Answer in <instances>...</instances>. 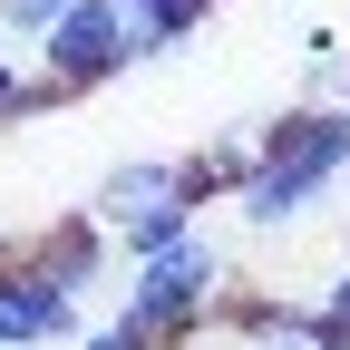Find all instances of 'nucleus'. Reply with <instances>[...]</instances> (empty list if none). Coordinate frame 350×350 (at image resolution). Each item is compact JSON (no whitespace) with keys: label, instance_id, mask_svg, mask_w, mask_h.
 Here are the masks:
<instances>
[{"label":"nucleus","instance_id":"f257e3e1","mask_svg":"<svg viewBox=\"0 0 350 350\" xmlns=\"http://www.w3.org/2000/svg\"><path fill=\"white\" fill-rule=\"evenodd\" d=\"M350 165V98H312V107H282L273 126H262V165L234 185L243 224H301Z\"/></svg>","mask_w":350,"mask_h":350},{"label":"nucleus","instance_id":"f03ea898","mask_svg":"<svg viewBox=\"0 0 350 350\" xmlns=\"http://www.w3.org/2000/svg\"><path fill=\"white\" fill-rule=\"evenodd\" d=\"M214 301H224V253H214L195 224L126 262V321H137L146 340H165V350H185L214 321Z\"/></svg>","mask_w":350,"mask_h":350},{"label":"nucleus","instance_id":"7ed1b4c3","mask_svg":"<svg viewBox=\"0 0 350 350\" xmlns=\"http://www.w3.org/2000/svg\"><path fill=\"white\" fill-rule=\"evenodd\" d=\"M195 165L185 156H126V165H107L98 175V195H88V214L117 234V253L137 262V253H156V243H175L195 224Z\"/></svg>","mask_w":350,"mask_h":350},{"label":"nucleus","instance_id":"20e7f679","mask_svg":"<svg viewBox=\"0 0 350 350\" xmlns=\"http://www.w3.org/2000/svg\"><path fill=\"white\" fill-rule=\"evenodd\" d=\"M117 68H137V10H126V0H68V10L39 29V78H49V98L107 88Z\"/></svg>","mask_w":350,"mask_h":350},{"label":"nucleus","instance_id":"39448f33","mask_svg":"<svg viewBox=\"0 0 350 350\" xmlns=\"http://www.w3.org/2000/svg\"><path fill=\"white\" fill-rule=\"evenodd\" d=\"M0 340H10V350L78 340V292H59L29 253H0Z\"/></svg>","mask_w":350,"mask_h":350},{"label":"nucleus","instance_id":"423d86ee","mask_svg":"<svg viewBox=\"0 0 350 350\" xmlns=\"http://www.w3.org/2000/svg\"><path fill=\"white\" fill-rule=\"evenodd\" d=\"M214 321H224L234 350H350V331L321 312H301V301H214Z\"/></svg>","mask_w":350,"mask_h":350},{"label":"nucleus","instance_id":"0eeeda50","mask_svg":"<svg viewBox=\"0 0 350 350\" xmlns=\"http://www.w3.org/2000/svg\"><path fill=\"white\" fill-rule=\"evenodd\" d=\"M107 243H117V234L98 224V214H68V224H49V234L29 243V262H39L59 292H78V301H88V292H98V273H107Z\"/></svg>","mask_w":350,"mask_h":350},{"label":"nucleus","instance_id":"6e6552de","mask_svg":"<svg viewBox=\"0 0 350 350\" xmlns=\"http://www.w3.org/2000/svg\"><path fill=\"white\" fill-rule=\"evenodd\" d=\"M126 10H137V59H156V49H175V39L204 29L214 0H126Z\"/></svg>","mask_w":350,"mask_h":350},{"label":"nucleus","instance_id":"1a4fd4ad","mask_svg":"<svg viewBox=\"0 0 350 350\" xmlns=\"http://www.w3.org/2000/svg\"><path fill=\"white\" fill-rule=\"evenodd\" d=\"M29 107H49V78H29L20 59H0V126H10V117H29Z\"/></svg>","mask_w":350,"mask_h":350},{"label":"nucleus","instance_id":"9d476101","mask_svg":"<svg viewBox=\"0 0 350 350\" xmlns=\"http://www.w3.org/2000/svg\"><path fill=\"white\" fill-rule=\"evenodd\" d=\"M68 350H165V340H146L137 321H126V312H117V321H98V331H78Z\"/></svg>","mask_w":350,"mask_h":350},{"label":"nucleus","instance_id":"9b49d317","mask_svg":"<svg viewBox=\"0 0 350 350\" xmlns=\"http://www.w3.org/2000/svg\"><path fill=\"white\" fill-rule=\"evenodd\" d=\"M59 10H68V0H0V29H10V39H39Z\"/></svg>","mask_w":350,"mask_h":350},{"label":"nucleus","instance_id":"f8f14e48","mask_svg":"<svg viewBox=\"0 0 350 350\" xmlns=\"http://www.w3.org/2000/svg\"><path fill=\"white\" fill-rule=\"evenodd\" d=\"M321 312H331V321L350 331V262H340V273H331V292H321Z\"/></svg>","mask_w":350,"mask_h":350},{"label":"nucleus","instance_id":"ddd939ff","mask_svg":"<svg viewBox=\"0 0 350 350\" xmlns=\"http://www.w3.org/2000/svg\"><path fill=\"white\" fill-rule=\"evenodd\" d=\"M0 350H10V340H0Z\"/></svg>","mask_w":350,"mask_h":350}]
</instances>
